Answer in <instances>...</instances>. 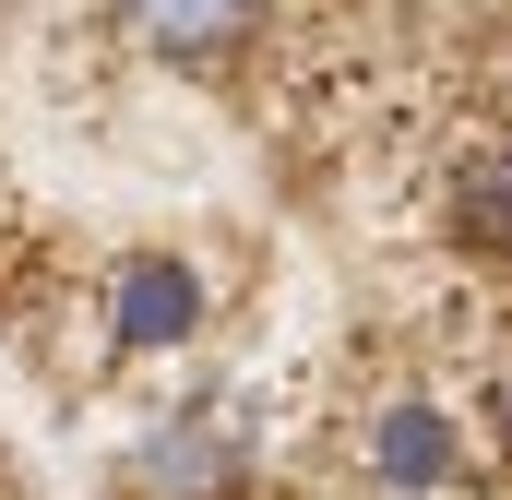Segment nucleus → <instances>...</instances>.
Wrapping results in <instances>:
<instances>
[{
    "mask_svg": "<svg viewBox=\"0 0 512 500\" xmlns=\"http://www.w3.org/2000/svg\"><path fill=\"white\" fill-rule=\"evenodd\" d=\"M358 500H465L477 489V417L441 381H382L346 429Z\"/></svg>",
    "mask_w": 512,
    "mask_h": 500,
    "instance_id": "nucleus-1",
    "label": "nucleus"
},
{
    "mask_svg": "<svg viewBox=\"0 0 512 500\" xmlns=\"http://www.w3.org/2000/svg\"><path fill=\"white\" fill-rule=\"evenodd\" d=\"M215 334V274L179 239H143L96 274V346L108 358H191Z\"/></svg>",
    "mask_w": 512,
    "mask_h": 500,
    "instance_id": "nucleus-2",
    "label": "nucleus"
},
{
    "mask_svg": "<svg viewBox=\"0 0 512 500\" xmlns=\"http://www.w3.org/2000/svg\"><path fill=\"white\" fill-rule=\"evenodd\" d=\"M120 500H251V441L227 405L143 417L120 441Z\"/></svg>",
    "mask_w": 512,
    "mask_h": 500,
    "instance_id": "nucleus-3",
    "label": "nucleus"
},
{
    "mask_svg": "<svg viewBox=\"0 0 512 500\" xmlns=\"http://www.w3.org/2000/svg\"><path fill=\"white\" fill-rule=\"evenodd\" d=\"M262 24L274 0H108V36L167 72H227L239 48H262Z\"/></svg>",
    "mask_w": 512,
    "mask_h": 500,
    "instance_id": "nucleus-4",
    "label": "nucleus"
},
{
    "mask_svg": "<svg viewBox=\"0 0 512 500\" xmlns=\"http://www.w3.org/2000/svg\"><path fill=\"white\" fill-rule=\"evenodd\" d=\"M441 239L465 250V262H489V274H512V131H489V143H465L453 167H441Z\"/></svg>",
    "mask_w": 512,
    "mask_h": 500,
    "instance_id": "nucleus-5",
    "label": "nucleus"
},
{
    "mask_svg": "<svg viewBox=\"0 0 512 500\" xmlns=\"http://www.w3.org/2000/svg\"><path fill=\"white\" fill-rule=\"evenodd\" d=\"M477 417H489V441H501V465H512V346H501V370H489V393H477Z\"/></svg>",
    "mask_w": 512,
    "mask_h": 500,
    "instance_id": "nucleus-6",
    "label": "nucleus"
}]
</instances>
